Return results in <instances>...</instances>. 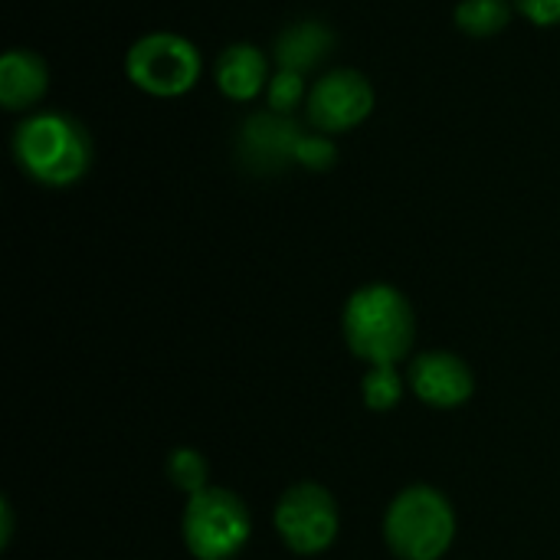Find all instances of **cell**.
Instances as JSON below:
<instances>
[{"instance_id":"cell-14","label":"cell","mask_w":560,"mask_h":560,"mask_svg":"<svg viewBox=\"0 0 560 560\" xmlns=\"http://www.w3.org/2000/svg\"><path fill=\"white\" fill-rule=\"evenodd\" d=\"M207 476H210L207 472V463H203V456L197 450H174L171 453V459H167V479L174 482V489L197 495V492L210 489Z\"/></svg>"},{"instance_id":"cell-6","label":"cell","mask_w":560,"mask_h":560,"mask_svg":"<svg viewBox=\"0 0 560 560\" xmlns=\"http://www.w3.org/2000/svg\"><path fill=\"white\" fill-rule=\"evenodd\" d=\"M276 528L295 555H318L338 535V505L328 489L299 482L279 499Z\"/></svg>"},{"instance_id":"cell-17","label":"cell","mask_w":560,"mask_h":560,"mask_svg":"<svg viewBox=\"0 0 560 560\" xmlns=\"http://www.w3.org/2000/svg\"><path fill=\"white\" fill-rule=\"evenodd\" d=\"M338 161V148L331 141V135L325 131H305L299 148H295V164L308 167V171H328Z\"/></svg>"},{"instance_id":"cell-2","label":"cell","mask_w":560,"mask_h":560,"mask_svg":"<svg viewBox=\"0 0 560 560\" xmlns=\"http://www.w3.org/2000/svg\"><path fill=\"white\" fill-rule=\"evenodd\" d=\"M345 341L371 368L397 364L413 348L417 318L407 295L387 282L358 289L345 305Z\"/></svg>"},{"instance_id":"cell-3","label":"cell","mask_w":560,"mask_h":560,"mask_svg":"<svg viewBox=\"0 0 560 560\" xmlns=\"http://www.w3.org/2000/svg\"><path fill=\"white\" fill-rule=\"evenodd\" d=\"M384 538L400 560H440L456 538V515L433 486L404 489L384 518Z\"/></svg>"},{"instance_id":"cell-1","label":"cell","mask_w":560,"mask_h":560,"mask_svg":"<svg viewBox=\"0 0 560 560\" xmlns=\"http://www.w3.org/2000/svg\"><path fill=\"white\" fill-rule=\"evenodd\" d=\"M13 158L39 187H72L92 167V138L85 125L66 112H36L13 131Z\"/></svg>"},{"instance_id":"cell-8","label":"cell","mask_w":560,"mask_h":560,"mask_svg":"<svg viewBox=\"0 0 560 560\" xmlns=\"http://www.w3.org/2000/svg\"><path fill=\"white\" fill-rule=\"evenodd\" d=\"M302 135L305 131L292 115L256 112L243 121L236 135V161L249 174H279L295 164V148Z\"/></svg>"},{"instance_id":"cell-7","label":"cell","mask_w":560,"mask_h":560,"mask_svg":"<svg viewBox=\"0 0 560 560\" xmlns=\"http://www.w3.org/2000/svg\"><path fill=\"white\" fill-rule=\"evenodd\" d=\"M305 112L315 131H351L374 112V85L358 69H331L312 85Z\"/></svg>"},{"instance_id":"cell-4","label":"cell","mask_w":560,"mask_h":560,"mask_svg":"<svg viewBox=\"0 0 560 560\" xmlns=\"http://www.w3.org/2000/svg\"><path fill=\"white\" fill-rule=\"evenodd\" d=\"M203 72L200 49L180 33H148L131 43L125 56V75L135 89L154 98L187 95Z\"/></svg>"},{"instance_id":"cell-10","label":"cell","mask_w":560,"mask_h":560,"mask_svg":"<svg viewBox=\"0 0 560 560\" xmlns=\"http://www.w3.org/2000/svg\"><path fill=\"white\" fill-rule=\"evenodd\" d=\"M217 89L230 102H253L269 85V59L256 43H233L220 52L213 66Z\"/></svg>"},{"instance_id":"cell-13","label":"cell","mask_w":560,"mask_h":560,"mask_svg":"<svg viewBox=\"0 0 560 560\" xmlns=\"http://www.w3.org/2000/svg\"><path fill=\"white\" fill-rule=\"evenodd\" d=\"M453 20L466 36L486 39V36H495L509 26L512 0H459Z\"/></svg>"},{"instance_id":"cell-16","label":"cell","mask_w":560,"mask_h":560,"mask_svg":"<svg viewBox=\"0 0 560 560\" xmlns=\"http://www.w3.org/2000/svg\"><path fill=\"white\" fill-rule=\"evenodd\" d=\"M266 98H269V112L292 115V112L305 102V75H302V72L279 69V72L269 79V85H266Z\"/></svg>"},{"instance_id":"cell-15","label":"cell","mask_w":560,"mask_h":560,"mask_svg":"<svg viewBox=\"0 0 560 560\" xmlns=\"http://www.w3.org/2000/svg\"><path fill=\"white\" fill-rule=\"evenodd\" d=\"M361 394H364V404L371 410H390V407H397L400 397H404V384H400L394 364L371 368V374L361 384Z\"/></svg>"},{"instance_id":"cell-11","label":"cell","mask_w":560,"mask_h":560,"mask_svg":"<svg viewBox=\"0 0 560 560\" xmlns=\"http://www.w3.org/2000/svg\"><path fill=\"white\" fill-rule=\"evenodd\" d=\"M49 89V69L33 49H7L0 59V105L7 112L33 108Z\"/></svg>"},{"instance_id":"cell-5","label":"cell","mask_w":560,"mask_h":560,"mask_svg":"<svg viewBox=\"0 0 560 560\" xmlns=\"http://www.w3.org/2000/svg\"><path fill=\"white\" fill-rule=\"evenodd\" d=\"M249 509L226 489H203L190 495L184 512V541L197 560H230L249 541Z\"/></svg>"},{"instance_id":"cell-12","label":"cell","mask_w":560,"mask_h":560,"mask_svg":"<svg viewBox=\"0 0 560 560\" xmlns=\"http://www.w3.org/2000/svg\"><path fill=\"white\" fill-rule=\"evenodd\" d=\"M335 49V30L322 20H299L292 26H285L279 36H276V46H272V59L279 69H289V72H308L315 66H322Z\"/></svg>"},{"instance_id":"cell-9","label":"cell","mask_w":560,"mask_h":560,"mask_svg":"<svg viewBox=\"0 0 560 560\" xmlns=\"http://www.w3.org/2000/svg\"><path fill=\"white\" fill-rule=\"evenodd\" d=\"M410 387L413 394L440 410L450 407H463L472 390H476V377L472 368L456 358L453 351H423L413 364H410Z\"/></svg>"},{"instance_id":"cell-18","label":"cell","mask_w":560,"mask_h":560,"mask_svg":"<svg viewBox=\"0 0 560 560\" xmlns=\"http://www.w3.org/2000/svg\"><path fill=\"white\" fill-rule=\"evenodd\" d=\"M512 3L535 26H560V0H512Z\"/></svg>"}]
</instances>
